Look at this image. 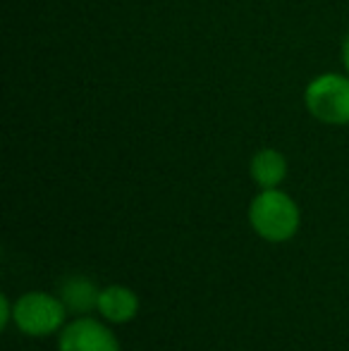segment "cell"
Here are the masks:
<instances>
[{
	"mask_svg": "<svg viewBox=\"0 0 349 351\" xmlns=\"http://www.w3.org/2000/svg\"><path fill=\"white\" fill-rule=\"evenodd\" d=\"M249 225L268 244H285L299 232L302 210L285 191L261 189L249 204Z\"/></svg>",
	"mask_w": 349,
	"mask_h": 351,
	"instance_id": "obj_1",
	"label": "cell"
},
{
	"mask_svg": "<svg viewBox=\"0 0 349 351\" xmlns=\"http://www.w3.org/2000/svg\"><path fill=\"white\" fill-rule=\"evenodd\" d=\"M0 308H3V313H0V328L8 330L10 323H12V318H14V304L10 301L8 294L0 296Z\"/></svg>",
	"mask_w": 349,
	"mask_h": 351,
	"instance_id": "obj_8",
	"label": "cell"
},
{
	"mask_svg": "<svg viewBox=\"0 0 349 351\" xmlns=\"http://www.w3.org/2000/svg\"><path fill=\"white\" fill-rule=\"evenodd\" d=\"M70 311L62 299L51 291H27L14 301L12 323L27 337H51L65 328Z\"/></svg>",
	"mask_w": 349,
	"mask_h": 351,
	"instance_id": "obj_2",
	"label": "cell"
},
{
	"mask_svg": "<svg viewBox=\"0 0 349 351\" xmlns=\"http://www.w3.org/2000/svg\"><path fill=\"white\" fill-rule=\"evenodd\" d=\"M249 175L261 189H278L287 177V158L278 148H261L252 156Z\"/></svg>",
	"mask_w": 349,
	"mask_h": 351,
	"instance_id": "obj_7",
	"label": "cell"
},
{
	"mask_svg": "<svg viewBox=\"0 0 349 351\" xmlns=\"http://www.w3.org/2000/svg\"><path fill=\"white\" fill-rule=\"evenodd\" d=\"M58 351H122L117 337L106 323L88 315L70 320L60 330Z\"/></svg>",
	"mask_w": 349,
	"mask_h": 351,
	"instance_id": "obj_4",
	"label": "cell"
},
{
	"mask_svg": "<svg viewBox=\"0 0 349 351\" xmlns=\"http://www.w3.org/2000/svg\"><path fill=\"white\" fill-rule=\"evenodd\" d=\"M342 62H345V70L349 74V34L345 36V41H342Z\"/></svg>",
	"mask_w": 349,
	"mask_h": 351,
	"instance_id": "obj_9",
	"label": "cell"
},
{
	"mask_svg": "<svg viewBox=\"0 0 349 351\" xmlns=\"http://www.w3.org/2000/svg\"><path fill=\"white\" fill-rule=\"evenodd\" d=\"M304 103L311 117L323 125H349V74L326 72L304 88Z\"/></svg>",
	"mask_w": 349,
	"mask_h": 351,
	"instance_id": "obj_3",
	"label": "cell"
},
{
	"mask_svg": "<svg viewBox=\"0 0 349 351\" xmlns=\"http://www.w3.org/2000/svg\"><path fill=\"white\" fill-rule=\"evenodd\" d=\"M98 315L110 325H127L139 315V296L125 285H108L98 294Z\"/></svg>",
	"mask_w": 349,
	"mask_h": 351,
	"instance_id": "obj_5",
	"label": "cell"
},
{
	"mask_svg": "<svg viewBox=\"0 0 349 351\" xmlns=\"http://www.w3.org/2000/svg\"><path fill=\"white\" fill-rule=\"evenodd\" d=\"M98 294H101V289L86 275H70V278H65L60 282V287H58V296L62 299L65 308L75 315L91 313L98 306Z\"/></svg>",
	"mask_w": 349,
	"mask_h": 351,
	"instance_id": "obj_6",
	"label": "cell"
}]
</instances>
